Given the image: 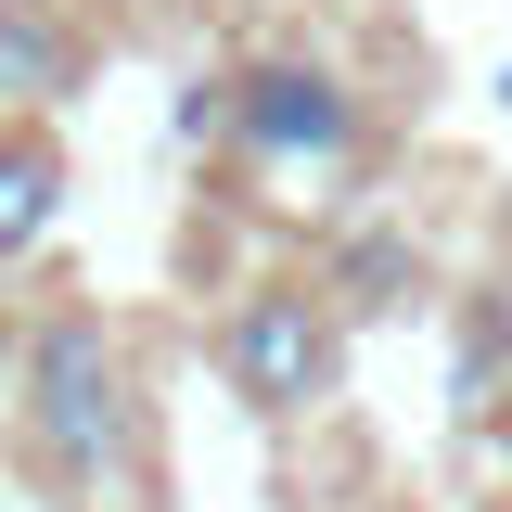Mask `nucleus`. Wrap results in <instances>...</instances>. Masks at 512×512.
Wrapping results in <instances>:
<instances>
[{"instance_id": "1", "label": "nucleus", "mask_w": 512, "mask_h": 512, "mask_svg": "<svg viewBox=\"0 0 512 512\" xmlns=\"http://www.w3.org/2000/svg\"><path fill=\"white\" fill-rule=\"evenodd\" d=\"M13 384H26V461L52 474V487H103L128 461V436H141V397H128V359L116 333L90 308L39 320L26 346H13Z\"/></svg>"}, {"instance_id": "2", "label": "nucleus", "mask_w": 512, "mask_h": 512, "mask_svg": "<svg viewBox=\"0 0 512 512\" xmlns=\"http://www.w3.org/2000/svg\"><path fill=\"white\" fill-rule=\"evenodd\" d=\"M218 372L256 410H320L333 372H346V333H333L320 295H244V308L218 320Z\"/></svg>"}, {"instance_id": "3", "label": "nucleus", "mask_w": 512, "mask_h": 512, "mask_svg": "<svg viewBox=\"0 0 512 512\" xmlns=\"http://www.w3.org/2000/svg\"><path fill=\"white\" fill-rule=\"evenodd\" d=\"M231 116H244V141L269 167H320V154L359 141V90H346L333 64L282 52V64H244V77H231Z\"/></svg>"}, {"instance_id": "4", "label": "nucleus", "mask_w": 512, "mask_h": 512, "mask_svg": "<svg viewBox=\"0 0 512 512\" xmlns=\"http://www.w3.org/2000/svg\"><path fill=\"white\" fill-rule=\"evenodd\" d=\"M77 77H90V52H77V26L52 0H0V116H39Z\"/></svg>"}, {"instance_id": "5", "label": "nucleus", "mask_w": 512, "mask_h": 512, "mask_svg": "<svg viewBox=\"0 0 512 512\" xmlns=\"http://www.w3.org/2000/svg\"><path fill=\"white\" fill-rule=\"evenodd\" d=\"M64 205V154L39 141V128H0V256H26L39 231H52Z\"/></svg>"}, {"instance_id": "6", "label": "nucleus", "mask_w": 512, "mask_h": 512, "mask_svg": "<svg viewBox=\"0 0 512 512\" xmlns=\"http://www.w3.org/2000/svg\"><path fill=\"white\" fill-rule=\"evenodd\" d=\"M410 282H423V256L397 244V231H384V244L359 231V244L333 256V295H346V308H410Z\"/></svg>"}, {"instance_id": "7", "label": "nucleus", "mask_w": 512, "mask_h": 512, "mask_svg": "<svg viewBox=\"0 0 512 512\" xmlns=\"http://www.w3.org/2000/svg\"><path fill=\"white\" fill-rule=\"evenodd\" d=\"M0 384H13V308H0Z\"/></svg>"}]
</instances>
